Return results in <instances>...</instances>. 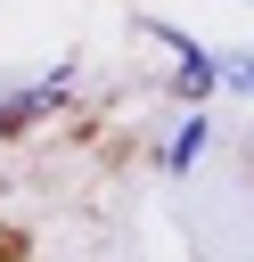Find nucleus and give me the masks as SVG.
Instances as JSON below:
<instances>
[{
	"instance_id": "f03ea898",
	"label": "nucleus",
	"mask_w": 254,
	"mask_h": 262,
	"mask_svg": "<svg viewBox=\"0 0 254 262\" xmlns=\"http://www.w3.org/2000/svg\"><path fill=\"white\" fill-rule=\"evenodd\" d=\"M213 82H221V90H254V49H238V57H213Z\"/></svg>"
},
{
	"instance_id": "f257e3e1",
	"label": "nucleus",
	"mask_w": 254,
	"mask_h": 262,
	"mask_svg": "<svg viewBox=\"0 0 254 262\" xmlns=\"http://www.w3.org/2000/svg\"><path fill=\"white\" fill-rule=\"evenodd\" d=\"M205 131H213V123H205V115H188V123L172 131V147H164V164H172V172H188V164L205 156Z\"/></svg>"
}]
</instances>
